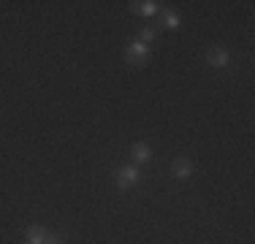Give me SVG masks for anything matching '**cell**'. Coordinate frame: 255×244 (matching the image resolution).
I'll return each instance as SVG.
<instances>
[{
	"mask_svg": "<svg viewBox=\"0 0 255 244\" xmlns=\"http://www.w3.org/2000/svg\"><path fill=\"white\" fill-rule=\"evenodd\" d=\"M149 57H152V46L141 44L138 38H130L123 49V60L128 65H136V68H141V65L149 63Z\"/></svg>",
	"mask_w": 255,
	"mask_h": 244,
	"instance_id": "6da1fadb",
	"label": "cell"
},
{
	"mask_svg": "<svg viewBox=\"0 0 255 244\" xmlns=\"http://www.w3.org/2000/svg\"><path fill=\"white\" fill-rule=\"evenodd\" d=\"M44 244H65V236H63V234H57V231H46Z\"/></svg>",
	"mask_w": 255,
	"mask_h": 244,
	"instance_id": "30bf717a",
	"label": "cell"
},
{
	"mask_svg": "<svg viewBox=\"0 0 255 244\" xmlns=\"http://www.w3.org/2000/svg\"><path fill=\"white\" fill-rule=\"evenodd\" d=\"M160 27H163V30H179V27H182V16H179V11H174V8H166V11H163V16H160Z\"/></svg>",
	"mask_w": 255,
	"mask_h": 244,
	"instance_id": "52a82bcc",
	"label": "cell"
},
{
	"mask_svg": "<svg viewBox=\"0 0 255 244\" xmlns=\"http://www.w3.org/2000/svg\"><path fill=\"white\" fill-rule=\"evenodd\" d=\"M157 35H160V27H141V30H138V41H141V44H147V46L155 44Z\"/></svg>",
	"mask_w": 255,
	"mask_h": 244,
	"instance_id": "9c48e42d",
	"label": "cell"
},
{
	"mask_svg": "<svg viewBox=\"0 0 255 244\" xmlns=\"http://www.w3.org/2000/svg\"><path fill=\"white\" fill-rule=\"evenodd\" d=\"M193 174H196V163H193L190 157H187V155L174 157V163H171V176H174V179L185 182V179H190Z\"/></svg>",
	"mask_w": 255,
	"mask_h": 244,
	"instance_id": "277c9868",
	"label": "cell"
},
{
	"mask_svg": "<svg viewBox=\"0 0 255 244\" xmlns=\"http://www.w3.org/2000/svg\"><path fill=\"white\" fill-rule=\"evenodd\" d=\"M152 157H155V152L147 141H136L130 146V163L133 166H144V163H149Z\"/></svg>",
	"mask_w": 255,
	"mask_h": 244,
	"instance_id": "5b68a950",
	"label": "cell"
},
{
	"mask_svg": "<svg viewBox=\"0 0 255 244\" xmlns=\"http://www.w3.org/2000/svg\"><path fill=\"white\" fill-rule=\"evenodd\" d=\"M160 5L163 3H157V0H133L128 8L136 16H155V14H160Z\"/></svg>",
	"mask_w": 255,
	"mask_h": 244,
	"instance_id": "8992f818",
	"label": "cell"
},
{
	"mask_svg": "<svg viewBox=\"0 0 255 244\" xmlns=\"http://www.w3.org/2000/svg\"><path fill=\"white\" fill-rule=\"evenodd\" d=\"M46 239V228H41V225H30L25 231V244H44Z\"/></svg>",
	"mask_w": 255,
	"mask_h": 244,
	"instance_id": "ba28073f",
	"label": "cell"
},
{
	"mask_svg": "<svg viewBox=\"0 0 255 244\" xmlns=\"http://www.w3.org/2000/svg\"><path fill=\"white\" fill-rule=\"evenodd\" d=\"M138 182H141V168L133 166V163L120 166L117 174H114V185H117L120 190H133V187H138Z\"/></svg>",
	"mask_w": 255,
	"mask_h": 244,
	"instance_id": "7a4b0ae2",
	"label": "cell"
},
{
	"mask_svg": "<svg viewBox=\"0 0 255 244\" xmlns=\"http://www.w3.org/2000/svg\"><path fill=\"white\" fill-rule=\"evenodd\" d=\"M204 60H206V65H209V68L223 71V68H228V65H231V52H228L226 46L215 44V46H209V49H206Z\"/></svg>",
	"mask_w": 255,
	"mask_h": 244,
	"instance_id": "3957f363",
	"label": "cell"
}]
</instances>
